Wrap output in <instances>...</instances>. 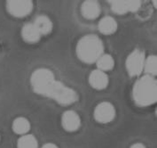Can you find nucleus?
Segmentation results:
<instances>
[{"label": "nucleus", "mask_w": 157, "mask_h": 148, "mask_svg": "<svg viewBox=\"0 0 157 148\" xmlns=\"http://www.w3.org/2000/svg\"><path fill=\"white\" fill-rule=\"evenodd\" d=\"M53 80H55V77L51 70L46 68H39L33 72L30 77V84L34 92L40 95L44 88Z\"/></svg>", "instance_id": "39448f33"}, {"label": "nucleus", "mask_w": 157, "mask_h": 148, "mask_svg": "<svg viewBox=\"0 0 157 148\" xmlns=\"http://www.w3.org/2000/svg\"><path fill=\"white\" fill-rule=\"evenodd\" d=\"M146 75L155 77L157 75V57L155 55H151L148 57H146L144 70Z\"/></svg>", "instance_id": "a211bd4d"}, {"label": "nucleus", "mask_w": 157, "mask_h": 148, "mask_svg": "<svg viewBox=\"0 0 157 148\" xmlns=\"http://www.w3.org/2000/svg\"><path fill=\"white\" fill-rule=\"evenodd\" d=\"M0 138H1V136H0Z\"/></svg>", "instance_id": "4be33fe9"}, {"label": "nucleus", "mask_w": 157, "mask_h": 148, "mask_svg": "<svg viewBox=\"0 0 157 148\" xmlns=\"http://www.w3.org/2000/svg\"><path fill=\"white\" fill-rule=\"evenodd\" d=\"M89 84L91 88H93L96 90H103L107 88L109 83V78L106 72L99 71V70H94L92 71L88 79Z\"/></svg>", "instance_id": "9d476101"}, {"label": "nucleus", "mask_w": 157, "mask_h": 148, "mask_svg": "<svg viewBox=\"0 0 157 148\" xmlns=\"http://www.w3.org/2000/svg\"><path fill=\"white\" fill-rule=\"evenodd\" d=\"M34 25L36 28V30L38 31V32L40 33V35H48L52 32V29H53V24L52 22L51 21L49 17L46 15H38L36 18Z\"/></svg>", "instance_id": "4468645a"}, {"label": "nucleus", "mask_w": 157, "mask_h": 148, "mask_svg": "<svg viewBox=\"0 0 157 148\" xmlns=\"http://www.w3.org/2000/svg\"><path fill=\"white\" fill-rule=\"evenodd\" d=\"M40 96L52 99L62 106L71 105L78 100V95L73 88L57 80L51 81L42 91Z\"/></svg>", "instance_id": "7ed1b4c3"}, {"label": "nucleus", "mask_w": 157, "mask_h": 148, "mask_svg": "<svg viewBox=\"0 0 157 148\" xmlns=\"http://www.w3.org/2000/svg\"><path fill=\"white\" fill-rule=\"evenodd\" d=\"M109 3L112 12L119 15L137 12L141 6V2L138 0H113Z\"/></svg>", "instance_id": "6e6552de"}, {"label": "nucleus", "mask_w": 157, "mask_h": 148, "mask_svg": "<svg viewBox=\"0 0 157 148\" xmlns=\"http://www.w3.org/2000/svg\"><path fill=\"white\" fill-rule=\"evenodd\" d=\"M34 4L30 0H9L6 2V9L8 13L16 18L29 15L33 10Z\"/></svg>", "instance_id": "0eeeda50"}, {"label": "nucleus", "mask_w": 157, "mask_h": 148, "mask_svg": "<svg viewBox=\"0 0 157 148\" xmlns=\"http://www.w3.org/2000/svg\"><path fill=\"white\" fill-rule=\"evenodd\" d=\"M97 68L99 71H102L104 72H107L108 71H111L115 66V60L112 56L109 54H103L95 63Z\"/></svg>", "instance_id": "dca6fc26"}, {"label": "nucleus", "mask_w": 157, "mask_h": 148, "mask_svg": "<svg viewBox=\"0 0 157 148\" xmlns=\"http://www.w3.org/2000/svg\"><path fill=\"white\" fill-rule=\"evenodd\" d=\"M76 56L84 64H95L104 54V45L98 36L89 34L79 39L76 45Z\"/></svg>", "instance_id": "f03ea898"}, {"label": "nucleus", "mask_w": 157, "mask_h": 148, "mask_svg": "<svg viewBox=\"0 0 157 148\" xmlns=\"http://www.w3.org/2000/svg\"><path fill=\"white\" fill-rule=\"evenodd\" d=\"M154 6L156 8V1H154Z\"/></svg>", "instance_id": "412c9836"}, {"label": "nucleus", "mask_w": 157, "mask_h": 148, "mask_svg": "<svg viewBox=\"0 0 157 148\" xmlns=\"http://www.w3.org/2000/svg\"><path fill=\"white\" fill-rule=\"evenodd\" d=\"M61 126L67 132H75L81 127V118L73 110L66 111L61 116Z\"/></svg>", "instance_id": "1a4fd4ad"}, {"label": "nucleus", "mask_w": 157, "mask_h": 148, "mask_svg": "<svg viewBox=\"0 0 157 148\" xmlns=\"http://www.w3.org/2000/svg\"><path fill=\"white\" fill-rule=\"evenodd\" d=\"M146 55L143 50H133L128 56L125 62L126 71L131 77H139L144 70Z\"/></svg>", "instance_id": "20e7f679"}, {"label": "nucleus", "mask_w": 157, "mask_h": 148, "mask_svg": "<svg viewBox=\"0 0 157 148\" xmlns=\"http://www.w3.org/2000/svg\"><path fill=\"white\" fill-rule=\"evenodd\" d=\"M116 111L113 104L109 102H101L94 108V120L101 124H107L113 121L116 118Z\"/></svg>", "instance_id": "423d86ee"}, {"label": "nucleus", "mask_w": 157, "mask_h": 148, "mask_svg": "<svg viewBox=\"0 0 157 148\" xmlns=\"http://www.w3.org/2000/svg\"><path fill=\"white\" fill-rule=\"evenodd\" d=\"M134 103L140 107L154 105L157 101V81L155 77L144 75L133 86Z\"/></svg>", "instance_id": "f257e3e1"}, {"label": "nucleus", "mask_w": 157, "mask_h": 148, "mask_svg": "<svg viewBox=\"0 0 157 148\" xmlns=\"http://www.w3.org/2000/svg\"><path fill=\"white\" fill-rule=\"evenodd\" d=\"M130 148H147V147L145 146V145H143V144H141V143H135V144L132 145Z\"/></svg>", "instance_id": "aec40b11"}, {"label": "nucleus", "mask_w": 157, "mask_h": 148, "mask_svg": "<svg viewBox=\"0 0 157 148\" xmlns=\"http://www.w3.org/2000/svg\"><path fill=\"white\" fill-rule=\"evenodd\" d=\"M17 148H38V142L35 136L26 134L18 139Z\"/></svg>", "instance_id": "f3484780"}, {"label": "nucleus", "mask_w": 157, "mask_h": 148, "mask_svg": "<svg viewBox=\"0 0 157 148\" xmlns=\"http://www.w3.org/2000/svg\"><path fill=\"white\" fill-rule=\"evenodd\" d=\"M42 148H59L58 146L57 145H55V144H53V143H46V144H44Z\"/></svg>", "instance_id": "6ab92c4d"}, {"label": "nucleus", "mask_w": 157, "mask_h": 148, "mask_svg": "<svg viewBox=\"0 0 157 148\" xmlns=\"http://www.w3.org/2000/svg\"><path fill=\"white\" fill-rule=\"evenodd\" d=\"M100 5L97 1L87 0L84 1L81 6V14L87 20H95L100 14Z\"/></svg>", "instance_id": "9b49d317"}, {"label": "nucleus", "mask_w": 157, "mask_h": 148, "mask_svg": "<svg viewBox=\"0 0 157 148\" xmlns=\"http://www.w3.org/2000/svg\"><path fill=\"white\" fill-rule=\"evenodd\" d=\"M21 38L25 42L29 43V44H35L40 40L41 39V35L38 32V31L36 30V28L35 27L33 23H26L23 25V27L21 28Z\"/></svg>", "instance_id": "f8f14e48"}, {"label": "nucleus", "mask_w": 157, "mask_h": 148, "mask_svg": "<svg viewBox=\"0 0 157 148\" xmlns=\"http://www.w3.org/2000/svg\"><path fill=\"white\" fill-rule=\"evenodd\" d=\"M118 25L116 21L111 16L103 17L99 22L98 29L104 35H112L117 31Z\"/></svg>", "instance_id": "ddd939ff"}, {"label": "nucleus", "mask_w": 157, "mask_h": 148, "mask_svg": "<svg viewBox=\"0 0 157 148\" xmlns=\"http://www.w3.org/2000/svg\"><path fill=\"white\" fill-rule=\"evenodd\" d=\"M13 131L17 135L23 136L26 134H29V132L31 129V125L29 121L25 117H17L14 119L12 124Z\"/></svg>", "instance_id": "2eb2a0df"}]
</instances>
